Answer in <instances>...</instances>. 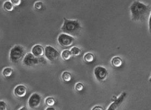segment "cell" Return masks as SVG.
Wrapping results in <instances>:
<instances>
[{
    "label": "cell",
    "mask_w": 151,
    "mask_h": 110,
    "mask_svg": "<svg viewBox=\"0 0 151 110\" xmlns=\"http://www.w3.org/2000/svg\"><path fill=\"white\" fill-rule=\"evenodd\" d=\"M131 18L134 21H142L149 17L151 8L149 5H147L138 0L133 2L130 7Z\"/></svg>",
    "instance_id": "obj_1"
},
{
    "label": "cell",
    "mask_w": 151,
    "mask_h": 110,
    "mask_svg": "<svg viewBox=\"0 0 151 110\" xmlns=\"http://www.w3.org/2000/svg\"><path fill=\"white\" fill-rule=\"evenodd\" d=\"M63 33L71 35H76L81 29L80 22L78 19H70L64 18V22L60 28Z\"/></svg>",
    "instance_id": "obj_2"
},
{
    "label": "cell",
    "mask_w": 151,
    "mask_h": 110,
    "mask_svg": "<svg viewBox=\"0 0 151 110\" xmlns=\"http://www.w3.org/2000/svg\"><path fill=\"white\" fill-rule=\"evenodd\" d=\"M25 55V49L20 45L13 47L9 52V58L12 63L16 64L20 62Z\"/></svg>",
    "instance_id": "obj_3"
},
{
    "label": "cell",
    "mask_w": 151,
    "mask_h": 110,
    "mask_svg": "<svg viewBox=\"0 0 151 110\" xmlns=\"http://www.w3.org/2000/svg\"><path fill=\"white\" fill-rule=\"evenodd\" d=\"M58 42L60 46L64 48H68L73 46L75 42V39L72 35L67 33H62L58 37Z\"/></svg>",
    "instance_id": "obj_4"
},
{
    "label": "cell",
    "mask_w": 151,
    "mask_h": 110,
    "mask_svg": "<svg viewBox=\"0 0 151 110\" xmlns=\"http://www.w3.org/2000/svg\"><path fill=\"white\" fill-rule=\"evenodd\" d=\"M94 75L97 81L99 82H104L108 77L109 72L103 66H96L94 69Z\"/></svg>",
    "instance_id": "obj_5"
},
{
    "label": "cell",
    "mask_w": 151,
    "mask_h": 110,
    "mask_svg": "<svg viewBox=\"0 0 151 110\" xmlns=\"http://www.w3.org/2000/svg\"><path fill=\"white\" fill-rule=\"evenodd\" d=\"M44 55L50 62H54L58 58L60 53L53 47L48 45L45 47Z\"/></svg>",
    "instance_id": "obj_6"
},
{
    "label": "cell",
    "mask_w": 151,
    "mask_h": 110,
    "mask_svg": "<svg viewBox=\"0 0 151 110\" xmlns=\"http://www.w3.org/2000/svg\"><path fill=\"white\" fill-rule=\"evenodd\" d=\"M42 101V97L38 93H33L29 97L28 101V104L30 109L39 108Z\"/></svg>",
    "instance_id": "obj_7"
},
{
    "label": "cell",
    "mask_w": 151,
    "mask_h": 110,
    "mask_svg": "<svg viewBox=\"0 0 151 110\" xmlns=\"http://www.w3.org/2000/svg\"><path fill=\"white\" fill-rule=\"evenodd\" d=\"M23 63L25 66L32 67L39 65V58L35 56L32 53L26 54L23 60Z\"/></svg>",
    "instance_id": "obj_8"
},
{
    "label": "cell",
    "mask_w": 151,
    "mask_h": 110,
    "mask_svg": "<svg viewBox=\"0 0 151 110\" xmlns=\"http://www.w3.org/2000/svg\"><path fill=\"white\" fill-rule=\"evenodd\" d=\"M127 94L126 92H122L120 95V96L118 97L117 98H116L115 101L109 106L108 108L107 109V110H117L118 107H119L120 105L122 104V102L124 101V99H126L127 96Z\"/></svg>",
    "instance_id": "obj_9"
},
{
    "label": "cell",
    "mask_w": 151,
    "mask_h": 110,
    "mask_svg": "<svg viewBox=\"0 0 151 110\" xmlns=\"http://www.w3.org/2000/svg\"><path fill=\"white\" fill-rule=\"evenodd\" d=\"M14 94L18 98H22L26 96L27 93V88L23 85L17 86L14 89Z\"/></svg>",
    "instance_id": "obj_10"
},
{
    "label": "cell",
    "mask_w": 151,
    "mask_h": 110,
    "mask_svg": "<svg viewBox=\"0 0 151 110\" xmlns=\"http://www.w3.org/2000/svg\"><path fill=\"white\" fill-rule=\"evenodd\" d=\"M31 53L37 58H40L44 55L45 48L41 45H35L31 49Z\"/></svg>",
    "instance_id": "obj_11"
},
{
    "label": "cell",
    "mask_w": 151,
    "mask_h": 110,
    "mask_svg": "<svg viewBox=\"0 0 151 110\" xmlns=\"http://www.w3.org/2000/svg\"><path fill=\"white\" fill-rule=\"evenodd\" d=\"M111 65H112L115 68H119L121 66H122L123 64V61L121 58L119 56H115L113 57L111 61Z\"/></svg>",
    "instance_id": "obj_12"
},
{
    "label": "cell",
    "mask_w": 151,
    "mask_h": 110,
    "mask_svg": "<svg viewBox=\"0 0 151 110\" xmlns=\"http://www.w3.org/2000/svg\"><path fill=\"white\" fill-rule=\"evenodd\" d=\"M83 60L88 64L93 63L95 60L94 54L91 52H87L84 54L83 57Z\"/></svg>",
    "instance_id": "obj_13"
},
{
    "label": "cell",
    "mask_w": 151,
    "mask_h": 110,
    "mask_svg": "<svg viewBox=\"0 0 151 110\" xmlns=\"http://www.w3.org/2000/svg\"><path fill=\"white\" fill-rule=\"evenodd\" d=\"M14 5L10 1H6L3 4V8L6 12H12L14 9Z\"/></svg>",
    "instance_id": "obj_14"
},
{
    "label": "cell",
    "mask_w": 151,
    "mask_h": 110,
    "mask_svg": "<svg viewBox=\"0 0 151 110\" xmlns=\"http://www.w3.org/2000/svg\"><path fill=\"white\" fill-rule=\"evenodd\" d=\"M60 56L63 60H68L71 58L72 55L70 50L66 49L63 51L60 54Z\"/></svg>",
    "instance_id": "obj_15"
},
{
    "label": "cell",
    "mask_w": 151,
    "mask_h": 110,
    "mask_svg": "<svg viewBox=\"0 0 151 110\" xmlns=\"http://www.w3.org/2000/svg\"><path fill=\"white\" fill-rule=\"evenodd\" d=\"M63 81L65 83H69L72 80V75L70 72L64 71L62 75Z\"/></svg>",
    "instance_id": "obj_16"
},
{
    "label": "cell",
    "mask_w": 151,
    "mask_h": 110,
    "mask_svg": "<svg viewBox=\"0 0 151 110\" xmlns=\"http://www.w3.org/2000/svg\"><path fill=\"white\" fill-rule=\"evenodd\" d=\"M13 72L14 70L12 69V68L10 67H6L4 68L2 70V74L4 77L8 78L12 75Z\"/></svg>",
    "instance_id": "obj_17"
},
{
    "label": "cell",
    "mask_w": 151,
    "mask_h": 110,
    "mask_svg": "<svg viewBox=\"0 0 151 110\" xmlns=\"http://www.w3.org/2000/svg\"><path fill=\"white\" fill-rule=\"evenodd\" d=\"M45 103L47 106H54L55 104V99L52 97H47L45 100Z\"/></svg>",
    "instance_id": "obj_18"
},
{
    "label": "cell",
    "mask_w": 151,
    "mask_h": 110,
    "mask_svg": "<svg viewBox=\"0 0 151 110\" xmlns=\"http://www.w3.org/2000/svg\"><path fill=\"white\" fill-rule=\"evenodd\" d=\"M70 51L71 52L72 55L73 56H78L81 54V49L78 47L73 46L70 49Z\"/></svg>",
    "instance_id": "obj_19"
},
{
    "label": "cell",
    "mask_w": 151,
    "mask_h": 110,
    "mask_svg": "<svg viewBox=\"0 0 151 110\" xmlns=\"http://www.w3.org/2000/svg\"><path fill=\"white\" fill-rule=\"evenodd\" d=\"M34 7L35 8V10H38V11L43 9V7H44V4H43V2H41V1H37L35 2L34 5Z\"/></svg>",
    "instance_id": "obj_20"
},
{
    "label": "cell",
    "mask_w": 151,
    "mask_h": 110,
    "mask_svg": "<svg viewBox=\"0 0 151 110\" xmlns=\"http://www.w3.org/2000/svg\"><path fill=\"white\" fill-rule=\"evenodd\" d=\"M83 89H84V85L82 83L78 82L75 85V89L76 91L81 92L83 90Z\"/></svg>",
    "instance_id": "obj_21"
},
{
    "label": "cell",
    "mask_w": 151,
    "mask_h": 110,
    "mask_svg": "<svg viewBox=\"0 0 151 110\" xmlns=\"http://www.w3.org/2000/svg\"><path fill=\"white\" fill-rule=\"evenodd\" d=\"M0 106L1 110H6L7 109V104L4 101H0Z\"/></svg>",
    "instance_id": "obj_22"
},
{
    "label": "cell",
    "mask_w": 151,
    "mask_h": 110,
    "mask_svg": "<svg viewBox=\"0 0 151 110\" xmlns=\"http://www.w3.org/2000/svg\"><path fill=\"white\" fill-rule=\"evenodd\" d=\"M10 1L14 5V6L16 7L20 6L22 4V0H10Z\"/></svg>",
    "instance_id": "obj_23"
},
{
    "label": "cell",
    "mask_w": 151,
    "mask_h": 110,
    "mask_svg": "<svg viewBox=\"0 0 151 110\" xmlns=\"http://www.w3.org/2000/svg\"><path fill=\"white\" fill-rule=\"evenodd\" d=\"M39 64L40 65H44L46 64L47 60L44 56H41L39 58Z\"/></svg>",
    "instance_id": "obj_24"
},
{
    "label": "cell",
    "mask_w": 151,
    "mask_h": 110,
    "mask_svg": "<svg viewBox=\"0 0 151 110\" xmlns=\"http://www.w3.org/2000/svg\"><path fill=\"white\" fill-rule=\"evenodd\" d=\"M148 25H149V30L150 33L151 35V12L150 15L149 17Z\"/></svg>",
    "instance_id": "obj_25"
},
{
    "label": "cell",
    "mask_w": 151,
    "mask_h": 110,
    "mask_svg": "<svg viewBox=\"0 0 151 110\" xmlns=\"http://www.w3.org/2000/svg\"><path fill=\"white\" fill-rule=\"evenodd\" d=\"M92 110H103L104 109L103 108V107L100 106H94L93 108L92 109Z\"/></svg>",
    "instance_id": "obj_26"
},
{
    "label": "cell",
    "mask_w": 151,
    "mask_h": 110,
    "mask_svg": "<svg viewBox=\"0 0 151 110\" xmlns=\"http://www.w3.org/2000/svg\"><path fill=\"white\" fill-rule=\"evenodd\" d=\"M46 110H55V109L53 108V106H48V108H47L46 109Z\"/></svg>",
    "instance_id": "obj_27"
},
{
    "label": "cell",
    "mask_w": 151,
    "mask_h": 110,
    "mask_svg": "<svg viewBox=\"0 0 151 110\" xmlns=\"http://www.w3.org/2000/svg\"><path fill=\"white\" fill-rule=\"evenodd\" d=\"M19 110H27V108H25V106H23V108H21L19 109Z\"/></svg>",
    "instance_id": "obj_28"
},
{
    "label": "cell",
    "mask_w": 151,
    "mask_h": 110,
    "mask_svg": "<svg viewBox=\"0 0 151 110\" xmlns=\"http://www.w3.org/2000/svg\"><path fill=\"white\" fill-rule=\"evenodd\" d=\"M149 81L150 82H151V77H150V78Z\"/></svg>",
    "instance_id": "obj_29"
}]
</instances>
